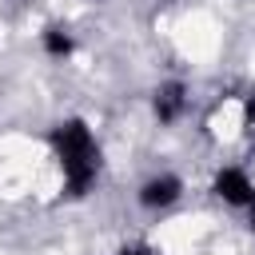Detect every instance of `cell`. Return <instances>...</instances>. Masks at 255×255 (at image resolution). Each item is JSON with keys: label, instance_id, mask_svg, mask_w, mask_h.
Wrapping results in <instances>:
<instances>
[{"label": "cell", "instance_id": "6da1fadb", "mask_svg": "<svg viewBox=\"0 0 255 255\" xmlns=\"http://www.w3.org/2000/svg\"><path fill=\"white\" fill-rule=\"evenodd\" d=\"M52 147L60 155V167L68 175V191L72 195H84L96 179V139L88 131L84 120H64L56 131H52Z\"/></svg>", "mask_w": 255, "mask_h": 255}, {"label": "cell", "instance_id": "7a4b0ae2", "mask_svg": "<svg viewBox=\"0 0 255 255\" xmlns=\"http://www.w3.org/2000/svg\"><path fill=\"white\" fill-rule=\"evenodd\" d=\"M215 195L223 199V203H235V207H243V203H255V187H251V179L239 171V167H223L219 175H215Z\"/></svg>", "mask_w": 255, "mask_h": 255}, {"label": "cell", "instance_id": "3957f363", "mask_svg": "<svg viewBox=\"0 0 255 255\" xmlns=\"http://www.w3.org/2000/svg\"><path fill=\"white\" fill-rule=\"evenodd\" d=\"M175 199H179V179L175 175H155V179H147L139 187V203L143 207H167Z\"/></svg>", "mask_w": 255, "mask_h": 255}, {"label": "cell", "instance_id": "277c9868", "mask_svg": "<svg viewBox=\"0 0 255 255\" xmlns=\"http://www.w3.org/2000/svg\"><path fill=\"white\" fill-rule=\"evenodd\" d=\"M179 112H183V84H163V88L155 92V116H159L163 124H171Z\"/></svg>", "mask_w": 255, "mask_h": 255}, {"label": "cell", "instance_id": "5b68a950", "mask_svg": "<svg viewBox=\"0 0 255 255\" xmlns=\"http://www.w3.org/2000/svg\"><path fill=\"white\" fill-rule=\"evenodd\" d=\"M44 48H48L52 56H68V52H72V36L60 32V28H48V32H44Z\"/></svg>", "mask_w": 255, "mask_h": 255}, {"label": "cell", "instance_id": "8992f818", "mask_svg": "<svg viewBox=\"0 0 255 255\" xmlns=\"http://www.w3.org/2000/svg\"><path fill=\"white\" fill-rule=\"evenodd\" d=\"M243 116H247V124L255 128V96H247V104H243Z\"/></svg>", "mask_w": 255, "mask_h": 255}, {"label": "cell", "instance_id": "52a82bcc", "mask_svg": "<svg viewBox=\"0 0 255 255\" xmlns=\"http://www.w3.org/2000/svg\"><path fill=\"white\" fill-rule=\"evenodd\" d=\"M120 255H155V251H151V247H124Z\"/></svg>", "mask_w": 255, "mask_h": 255}, {"label": "cell", "instance_id": "ba28073f", "mask_svg": "<svg viewBox=\"0 0 255 255\" xmlns=\"http://www.w3.org/2000/svg\"><path fill=\"white\" fill-rule=\"evenodd\" d=\"M251 231H255V203H251Z\"/></svg>", "mask_w": 255, "mask_h": 255}]
</instances>
